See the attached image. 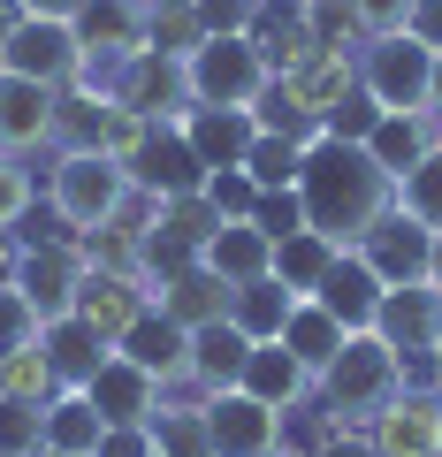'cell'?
I'll return each instance as SVG.
<instances>
[{"label": "cell", "instance_id": "21", "mask_svg": "<svg viewBox=\"0 0 442 457\" xmlns=\"http://www.w3.org/2000/svg\"><path fill=\"white\" fill-rule=\"evenodd\" d=\"M229 297H237L229 282L213 275L206 260H191L183 275H168L161 290H153V305H161L176 328H213V320H229Z\"/></svg>", "mask_w": 442, "mask_h": 457}, {"label": "cell", "instance_id": "30", "mask_svg": "<svg viewBox=\"0 0 442 457\" xmlns=\"http://www.w3.org/2000/svg\"><path fill=\"white\" fill-rule=\"evenodd\" d=\"M336 252H344V245H328L321 228H297V237H282V245H275V282H282V290H297V297H313L328 282V267H336Z\"/></svg>", "mask_w": 442, "mask_h": 457}, {"label": "cell", "instance_id": "22", "mask_svg": "<svg viewBox=\"0 0 442 457\" xmlns=\"http://www.w3.org/2000/svg\"><path fill=\"white\" fill-rule=\"evenodd\" d=\"M237 389H252L260 396V404H275V411H297L313 396V366L297 359L290 343H252V359H245V381H237Z\"/></svg>", "mask_w": 442, "mask_h": 457}, {"label": "cell", "instance_id": "41", "mask_svg": "<svg viewBox=\"0 0 442 457\" xmlns=\"http://www.w3.org/2000/svg\"><path fill=\"white\" fill-rule=\"evenodd\" d=\"M252 228H260L267 245L297 237V228H305V198H297V191H260V206H252Z\"/></svg>", "mask_w": 442, "mask_h": 457}, {"label": "cell", "instance_id": "56", "mask_svg": "<svg viewBox=\"0 0 442 457\" xmlns=\"http://www.w3.org/2000/svg\"><path fill=\"white\" fill-rule=\"evenodd\" d=\"M153 457H161V450H153Z\"/></svg>", "mask_w": 442, "mask_h": 457}, {"label": "cell", "instance_id": "27", "mask_svg": "<svg viewBox=\"0 0 442 457\" xmlns=\"http://www.w3.org/2000/svg\"><path fill=\"white\" fill-rule=\"evenodd\" d=\"M38 351H46V366H54V381H62V389H84V381L99 374V359H107L115 343H99L92 328L69 312V320H46V328H38Z\"/></svg>", "mask_w": 442, "mask_h": 457}, {"label": "cell", "instance_id": "32", "mask_svg": "<svg viewBox=\"0 0 442 457\" xmlns=\"http://www.w3.org/2000/svg\"><path fill=\"white\" fill-rule=\"evenodd\" d=\"M290 305H297V290H282L275 275H260V282H245V290L229 297V320L245 328L252 343H275L282 320H290Z\"/></svg>", "mask_w": 442, "mask_h": 457}, {"label": "cell", "instance_id": "53", "mask_svg": "<svg viewBox=\"0 0 442 457\" xmlns=\"http://www.w3.org/2000/svg\"><path fill=\"white\" fill-rule=\"evenodd\" d=\"M427 366H435V389H442V336H435V351H427Z\"/></svg>", "mask_w": 442, "mask_h": 457}, {"label": "cell", "instance_id": "40", "mask_svg": "<svg viewBox=\"0 0 442 457\" xmlns=\"http://www.w3.org/2000/svg\"><path fill=\"white\" fill-rule=\"evenodd\" d=\"M31 206H38V176L16 161V153H0V228H23Z\"/></svg>", "mask_w": 442, "mask_h": 457}, {"label": "cell", "instance_id": "54", "mask_svg": "<svg viewBox=\"0 0 442 457\" xmlns=\"http://www.w3.org/2000/svg\"><path fill=\"white\" fill-rule=\"evenodd\" d=\"M275 457H313V450H290V442H282V450H275Z\"/></svg>", "mask_w": 442, "mask_h": 457}, {"label": "cell", "instance_id": "9", "mask_svg": "<svg viewBox=\"0 0 442 457\" xmlns=\"http://www.w3.org/2000/svg\"><path fill=\"white\" fill-rule=\"evenodd\" d=\"M351 252H359V260L381 275V290H412V282H427V267H435V228L412 221L404 206H389Z\"/></svg>", "mask_w": 442, "mask_h": 457}, {"label": "cell", "instance_id": "49", "mask_svg": "<svg viewBox=\"0 0 442 457\" xmlns=\"http://www.w3.org/2000/svg\"><path fill=\"white\" fill-rule=\"evenodd\" d=\"M16 16H46V23H77L84 16V0H8Z\"/></svg>", "mask_w": 442, "mask_h": 457}, {"label": "cell", "instance_id": "2", "mask_svg": "<svg viewBox=\"0 0 442 457\" xmlns=\"http://www.w3.org/2000/svg\"><path fill=\"white\" fill-rule=\"evenodd\" d=\"M396 389H404V359H396L374 328H359V336L328 359V374L313 381V396L328 404V427H366Z\"/></svg>", "mask_w": 442, "mask_h": 457}, {"label": "cell", "instance_id": "51", "mask_svg": "<svg viewBox=\"0 0 442 457\" xmlns=\"http://www.w3.org/2000/svg\"><path fill=\"white\" fill-rule=\"evenodd\" d=\"M427 282H435V290H442V228H435V267H427Z\"/></svg>", "mask_w": 442, "mask_h": 457}, {"label": "cell", "instance_id": "45", "mask_svg": "<svg viewBox=\"0 0 442 457\" xmlns=\"http://www.w3.org/2000/svg\"><path fill=\"white\" fill-rule=\"evenodd\" d=\"M359 8V31L366 38H389V31H404V8L412 0H351Z\"/></svg>", "mask_w": 442, "mask_h": 457}, {"label": "cell", "instance_id": "55", "mask_svg": "<svg viewBox=\"0 0 442 457\" xmlns=\"http://www.w3.org/2000/svg\"><path fill=\"white\" fill-rule=\"evenodd\" d=\"M38 457H62V450H38Z\"/></svg>", "mask_w": 442, "mask_h": 457}, {"label": "cell", "instance_id": "3", "mask_svg": "<svg viewBox=\"0 0 442 457\" xmlns=\"http://www.w3.org/2000/svg\"><path fill=\"white\" fill-rule=\"evenodd\" d=\"M122 198H130L122 161H107V153H54V168H46V206H54V221H62L69 237L107 228V221L122 213Z\"/></svg>", "mask_w": 442, "mask_h": 457}, {"label": "cell", "instance_id": "20", "mask_svg": "<svg viewBox=\"0 0 442 457\" xmlns=\"http://www.w3.org/2000/svg\"><path fill=\"white\" fill-rule=\"evenodd\" d=\"M183 137H191V153L206 161V176L213 168H245L252 137H260V114L252 107H191L183 114Z\"/></svg>", "mask_w": 442, "mask_h": 457}, {"label": "cell", "instance_id": "50", "mask_svg": "<svg viewBox=\"0 0 442 457\" xmlns=\"http://www.w3.org/2000/svg\"><path fill=\"white\" fill-rule=\"evenodd\" d=\"M16 252H23V237H16V228H0V282H16Z\"/></svg>", "mask_w": 442, "mask_h": 457}, {"label": "cell", "instance_id": "16", "mask_svg": "<svg viewBox=\"0 0 442 457\" xmlns=\"http://www.w3.org/2000/svg\"><path fill=\"white\" fill-rule=\"evenodd\" d=\"M77 46L92 69H122L130 54H146V0H84Z\"/></svg>", "mask_w": 442, "mask_h": 457}, {"label": "cell", "instance_id": "48", "mask_svg": "<svg viewBox=\"0 0 442 457\" xmlns=\"http://www.w3.org/2000/svg\"><path fill=\"white\" fill-rule=\"evenodd\" d=\"M404 31L420 38V46H442V0H412V8H404Z\"/></svg>", "mask_w": 442, "mask_h": 457}, {"label": "cell", "instance_id": "26", "mask_svg": "<svg viewBox=\"0 0 442 457\" xmlns=\"http://www.w3.org/2000/svg\"><path fill=\"white\" fill-rule=\"evenodd\" d=\"M206 267L221 282H229V290H245V282H260V275H275V245H267L260 228L252 221H221L206 237Z\"/></svg>", "mask_w": 442, "mask_h": 457}, {"label": "cell", "instance_id": "10", "mask_svg": "<svg viewBox=\"0 0 442 457\" xmlns=\"http://www.w3.org/2000/svg\"><path fill=\"white\" fill-rule=\"evenodd\" d=\"M374 457H442V389H396L366 420Z\"/></svg>", "mask_w": 442, "mask_h": 457}, {"label": "cell", "instance_id": "25", "mask_svg": "<svg viewBox=\"0 0 442 457\" xmlns=\"http://www.w3.org/2000/svg\"><path fill=\"white\" fill-rule=\"evenodd\" d=\"M427 145H442V122H435V114H381L374 130H366V153H374V168L389 183L404 176V168H420Z\"/></svg>", "mask_w": 442, "mask_h": 457}, {"label": "cell", "instance_id": "29", "mask_svg": "<svg viewBox=\"0 0 442 457\" xmlns=\"http://www.w3.org/2000/svg\"><path fill=\"white\" fill-rule=\"evenodd\" d=\"M99 435H107V420H99V404L84 389H54L46 396V450L62 457H99Z\"/></svg>", "mask_w": 442, "mask_h": 457}, {"label": "cell", "instance_id": "24", "mask_svg": "<svg viewBox=\"0 0 442 457\" xmlns=\"http://www.w3.org/2000/svg\"><path fill=\"white\" fill-rule=\"evenodd\" d=\"M313 297H321V305L336 312L351 336H359V328H374V312H381V275H374V267H366L359 252L344 245V252H336V267H328V282H321Z\"/></svg>", "mask_w": 442, "mask_h": 457}, {"label": "cell", "instance_id": "47", "mask_svg": "<svg viewBox=\"0 0 442 457\" xmlns=\"http://www.w3.org/2000/svg\"><path fill=\"white\" fill-rule=\"evenodd\" d=\"M313 457H374V442H366V427H328L313 442Z\"/></svg>", "mask_w": 442, "mask_h": 457}, {"label": "cell", "instance_id": "35", "mask_svg": "<svg viewBox=\"0 0 442 457\" xmlns=\"http://www.w3.org/2000/svg\"><path fill=\"white\" fill-rule=\"evenodd\" d=\"M396 206H404L412 221L442 228V145H427V161H420V168H404V176H396Z\"/></svg>", "mask_w": 442, "mask_h": 457}, {"label": "cell", "instance_id": "28", "mask_svg": "<svg viewBox=\"0 0 442 457\" xmlns=\"http://www.w3.org/2000/svg\"><path fill=\"white\" fill-rule=\"evenodd\" d=\"M282 343H290L297 359L313 366V381H321V374H328V359H336V351L351 343V328L336 320V312H328L321 297H297V305H290V320H282Z\"/></svg>", "mask_w": 442, "mask_h": 457}, {"label": "cell", "instance_id": "39", "mask_svg": "<svg viewBox=\"0 0 442 457\" xmlns=\"http://www.w3.org/2000/svg\"><path fill=\"white\" fill-rule=\"evenodd\" d=\"M38 328H46V320H38V305L16 290V282H0V359H8V351H31Z\"/></svg>", "mask_w": 442, "mask_h": 457}, {"label": "cell", "instance_id": "5", "mask_svg": "<svg viewBox=\"0 0 442 457\" xmlns=\"http://www.w3.org/2000/svg\"><path fill=\"white\" fill-rule=\"evenodd\" d=\"M0 69H8V77H31V84L69 92V84H77L92 62H84V46H77V23L8 16V23H0Z\"/></svg>", "mask_w": 442, "mask_h": 457}, {"label": "cell", "instance_id": "44", "mask_svg": "<svg viewBox=\"0 0 442 457\" xmlns=\"http://www.w3.org/2000/svg\"><path fill=\"white\" fill-rule=\"evenodd\" d=\"M191 8L206 23V38H245V23H252V0H191Z\"/></svg>", "mask_w": 442, "mask_h": 457}, {"label": "cell", "instance_id": "37", "mask_svg": "<svg viewBox=\"0 0 442 457\" xmlns=\"http://www.w3.org/2000/svg\"><path fill=\"white\" fill-rule=\"evenodd\" d=\"M46 450V404L0 396V457H38Z\"/></svg>", "mask_w": 442, "mask_h": 457}, {"label": "cell", "instance_id": "17", "mask_svg": "<svg viewBox=\"0 0 442 457\" xmlns=\"http://www.w3.org/2000/svg\"><path fill=\"white\" fill-rule=\"evenodd\" d=\"M54 107L62 92L54 84H31V77H8L0 69V153H46L54 145Z\"/></svg>", "mask_w": 442, "mask_h": 457}, {"label": "cell", "instance_id": "52", "mask_svg": "<svg viewBox=\"0 0 442 457\" xmlns=\"http://www.w3.org/2000/svg\"><path fill=\"white\" fill-rule=\"evenodd\" d=\"M435 122H442V46H435Z\"/></svg>", "mask_w": 442, "mask_h": 457}, {"label": "cell", "instance_id": "38", "mask_svg": "<svg viewBox=\"0 0 442 457\" xmlns=\"http://www.w3.org/2000/svg\"><path fill=\"white\" fill-rule=\"evenodd\" d=\"M206 206L221 213V221H252V206H260L252 168H213V176H206Z\"/></svg>", "mask_w": 442, "mask_h": 457}, {"label": "cell", "instance_id": "12", "mask_svg": "<svg viewBox=\"0 0 442 457\" xmlns=\"http://www.w3.org/2000/svg\"><path fill=\"white\" fill-rule=\"evenodd\" d=\"M115 99L130 114H146V122H183V114L198 107L191 99V69L168 62V54H130V62L115 69Z\"/></svg>", "mask_w": 442, "mask_h": 457}, {"label": "cell", "instance_id": "4", "mask_svg": "<svg viewBox=\"0 0 442 457\" xmlns=\"http://www.w3.org/2000/svg\"><path fill=\"white\" fill-rule=\"evenodd\" d=\"M359 92L381 114H435V46H420L412 31L366 38L359 46Z\"/></svg>", "mask_w": 442, "mask_h": 457}, {"label": "cell", "instance_id": "19", "mask_svg": "<svg viewBox=\"0 0 442 457\" xmlns=\"http://www.w3.org/2000/svg\"><path fill=\"white\" fill-rule=\"evenodd\" d=\"M115 351H122V359H138L153 381H161V389H183V381H191V328H176L161 305H153L146 320L115 343Z\"/></svg>", "mask_w": 442, "mask_h": 457}, {"label": "cell", "instance_id": "42", "mask_svg": "<svg viewBox=\"0 0 442 457\" xmlns=\"http://www.w3.org/2000/svg\"><path fill=\"white\" fill-rule=\"evenodd\" d=\"M305 16H313V38H321V46H366L351 0H305Z\"/></svg>", "mask_w": 442, "mask_h": 457}, {"label": "cell", "instance_id": "36", "mask_svg": "<svg viewBox=\"0 0 442 457\" xmlns=\"http://www.w3.org/2000/svg\"><path fill=\"white\" fill-rule=\"evenodd\" d=\"M62 389V381H54V366H46V351H8V359H0V396H16V404H46V396Z\"/></svg>", "mask_w": 442, "mask_h": 457}, {"label": "cell", "instance_id": "6", "mask_svg": "<svg viewBox=\"0 0 442 457\" xmlns=\"http://www.w3.org/2000/svg\"><path fill=\"white\" fill-rule=\"evenodd\" d=\"M122 176H130V191H146V198H191V191H206V161L191 153L183 122H146L138 145L122 153Z\"/></svg>", "mask_w": 442, "mask_h": 457}, {"label": "cell", "instance_id": "46", "mask_svg": "<svg viewBox=\"0 0 442 457\" xmlns=\"http://www.w3.org/2000/svg\"><path fill=\"white\" fill-rule=\"evenodd\" d=\"M161 442H153V427H107L99 435V457H153Z\"/></svg>", "mask_w": 442, "mask_h": 457}, {"label": "cell", "instance_id": "13", "mask_svg": "<svg viewBox=\"0 0 442 457\" xmlns=\"http://www.w3.org/2000/svg\"><path fill=\"white\" fill-rule=\"evenodd\" d=\"M153 312V282L146 275H107V267H84V290H77V320L92 328L99 343H122L138 320Z\"/></svg>", "mask_w": 442, "mask_h": 457}, {"label": "cell", "instance_id": "15", "mask_svg": "<svg viewBox=\"0 0 442 457\" xmlns=\"http://www.w3.org/2000/svg\"><path fill=\"white\" fill-rule=\"evenodd\" d=\"M374 336L389 343L396 359H427V351H435V336H442V290H435V282H412V290H381Z\"/></svg>", "mask_w": 442, "mask_h": 457}, {"label": "cell", "instance_id": "8", "mask_svg": "<svg viewBox=\"0 0 442 457\" xmlns=\"http://www.w3.org/2000/svg\"><path fill=\"white\" fill-rule=\"evenodd\" d=\"M183 69H191L198 107H260V92H267V62L252 54V38H206Z\"/></svg>", "mask_w": 442, "mask_h": 457}, {"label": "cell", "instance_id": "14", "mask_svg": "<svg viewBox=\"0 0 442 457\" xmlns=\"http://www.w3.org/2000/svg\"><path fill=\"white\" fill-rule=\"evenodd\" d=\"M84 396L99 404V420H107V427H153V411L168 404V389H161L138 359H122V351L99 359V374L84 381Z\"/></svg>", "mask_w": 442, "mask_h": 457}, {"label": "cell", "instance_id": "33", "mask_svg": "<svg viewBox=\"0 0 442 457\" xmlns=\"http://www.w3.org/2000/svg\"><path fill=\"white\" fill-rule=\"evenodd\" d=\"M153 442H161V457H213L206 396H191V404H176V396H168V404L153 411Z\"/></svg>", "mask_w": 442, "mask_h": 457}, {"label": "cell", "instance_id": "18", "mask_svg": "<svg viewBox=\"0 0 442 457\" xmlns=\"http://www.w3.org/2000/svg\"><path fill=\"white\" fill-rule=\"evenodd\" d=\"M252 54L267 62V77H282V69H297L321 38H313V16H305V0H252V23H245Z\"/></svg>", "mask_w": 442, "mask_h": 457}, {"label": "cell", "instance_id": "34", "mask_svg": "<svg viewBox=\"0 0 442 457\" xmlns=\"http://www.w3.org/2000/svg\"><path fill=\"white\" fill-rule=\"evenodd\" d=\"M245 168H252V183H260V191H297L305 145H297V137H282V130H260V137H252V153H245Z\"/></svg>", "mask_w": 442, "mask_h": 457}, {"label": "cell", "instance_id": "31", "mask_svg": "<svg viewBox=\"0 0 442 457\" xmlns=\"http://www.w3.org/2000/svg\"><path fill=\"white\" fill-rule=\"evenodd\" d=\"M206 46V23H198L191 0H146V54H168V62H191Z\"/></svg>", "mask_w": 442, "mask_h": 457}, {"label": "cell", "instance_id": "1", "mask_svg": "<svg viewBox=\"0 0 442 457\" xmlns=\"http://www.w3.org/2000/svg\"><path fill=\"white\" fill-rule=\"evenodd\" d=\"M297 198H305V228H321L328 245H359L396 206V183L374 168L366 145H344V137L321 130L305 145V168H297Z\"/></svg>", "mask_w": 442, "mask_h": 457}, {"label": "cell", "instance_id": "7", "mask_svg": "<svg viewBox=\"0 0 442 457\" xmlns=\"http://www.w3.org/2000/svg\"><path fill=\"white\" fill-rule=\"evenodd\" d=\"M84 245L77 237H38V245L16 252V290L38 305V320H69L77 312V290H84Z\"/></svg>", "mask_w": 442, "mask_h": 457}, {"label": "cell", "instance_id": "11", "mask_svg": "<svg viewBox=\"0 0 442 457\" xmlns=\"http://www.w3.org/2000/svg\"><path fill=\"white\" fill-rule=\"evenodd\" d=\"M282 420H290V411L260 404L252 389H221V396H206L213 457H275V450H282Z\"/></svg>", "mask_w": 442, "mask_h": 457}, {"label": "cell", "instance_id": "43", "mask_svg": "<svg viewBox=\"0 0 442 457\" xmlns=\"http://www.w3.org/2000/svg\"><path fill=\"white\" fill-rule=\"evenodd\" d=\"M374 122H381V107H374L366 92H351L344 107L328 114V137H344V145H366V130H374Z\"/></svg>", "mask_w": 442, "mask_h": 457}, {"label": "cell", "instance_id": "23", "mask_svg": "<svg viewBox=\"0 0 442 457\" xmlns=\"http://www.w3.org/2000/svg\"><path fill=\"white\" fill-rule=\"evenodd\" d=\"M245 359H252V336L237 320H213V328H191V389L198 396H221L245 381Z\"/></svg>", "mask_w": 442, "mask_h": 457}]
</instances>
